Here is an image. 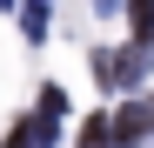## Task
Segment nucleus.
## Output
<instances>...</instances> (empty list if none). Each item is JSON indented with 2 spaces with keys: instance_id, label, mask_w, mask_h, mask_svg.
<instances>
[{
  "instance_id": "obj_1",
  "label": "nucleus",
  "mask_w": 154,
  "mask_h": 148,
  "mask_svg": "<svg viewBox=\"0 0 154 148\" xmlns=\"http://www.w3.org/2000/svg\"><path fill=\"white\" fill-rule=\"evenodd\" d=\"M94 74H100V88H134V81H147V47L141 40L134 47H100Z\"/></svg>"
},
{
  "instance_id": "obj_2",
  "label": "nucleus",
  "mask_w": 154,
  "mask_h": 148,
  "mask_svg": "<svg viewBox=\"0 0 154 148\" xmlns=\"http://www.w3.org/2000/svg\"><path fill=\"white\" fill-rule=\"evenodd\" d=\"M147 135H154V94H147V101H127V108L114 114V141L134 148V141H147Z\"/></svg>"
},
{
  "instance_id": "obj_3",
  "label": "nucleus",
  "mask_w": 154,
  "mask_h": 148,
  "mask_svg": "<svg viewBox=\"0 0 154 148\" xmlns=\"http://www.w3.org/2000/svg\"><path fill=\"white\" fill-rule=\"evenodd\" d=\"M0 148H54V114H27V121H14V141H0Z\"/></svg>"
},
{
  "instance_id": "obj_4",
  "label": "nucleus",
  "mask_w": 154,
  "mask_h": 148,
  "mask_svg": "<svg viewBox=\"0 0 154 148\" xmlns=\"http://www.w3.org/2000/svg\"><path fill=\"white\" fill-rule=\"evenodd\" d=\"M127 27H134V40H141V47L154 40V0H127Z\"/></svg>"
},
{
  "instance_id": "obj_5",
  "label": "nucleus",
  "mask_w": 154,
  "mask_h": 148,
  "mask_svg": "<svg viewBox=\"0 0 154 148\" xmlns=\"http://www.w3.org/2000/svg\"><path fill=\"white\" fill-rule=\"evenodd\" d=\"M20 34H27V40H47V0H27V14H20Z\"/></svg>"
},
{
  "instance_id": "obj_6",
  "label": "nucleus",
  "mask_w": 154,
  "mask_h": 148,
  "mask_svg": "<svg viewBox=\"0 0 154 148\" xmlns=\"http://www.w3.org/2000/svg\"><path fill=\"white\" fill-rule=\"evenodd\" d=\"M81 148H114V121H107V114H94L87 128H81Z\"/></svg>"
},
{
  "instance_id": "obj_7",
  "label": "nucleus",
  "mask_w": 154,
  "mask_h": 148,
  "mask_svg": "<svg viewBox=\"0 0 154 148\" xmlns=\"http://www.w3.org/2000/svg\"><path fill=\"white\" fill-rule=\"evenodd\" d=\"M40 114H54V121H60V114H67V94H60V88H47V94H40Z\"/></svg>"
},
{
  "instance_id": "obj_8",
  "label": "nucleus",
  "mask_w": 154,
  "mask_h": 148,
  "mask_svg": "<svg viewBox=\"0 0 154 148\" xmlns=\"http://www.w3.org/2000/svg\"><path fill=\"white\" fill-rule=\"evenodd\" d=\"M94 7H100V14H114V7H121V0H94Z\"/></svg>"
},
{
  "instance_id": "obj_9",
  "label": "nucleus",
  "mask_w": 154,
  "mask_h": 148,
  "mask_svg": "<svg viewBox=\"0 0 154 148\" xmlns=\"http://www.w3.org/2000/svg\"><path fill=\"white\" fill-rule=\"evenodd\" d=\"M0 7H14V0H0Z\"/></svg>"
}]
</instances>
